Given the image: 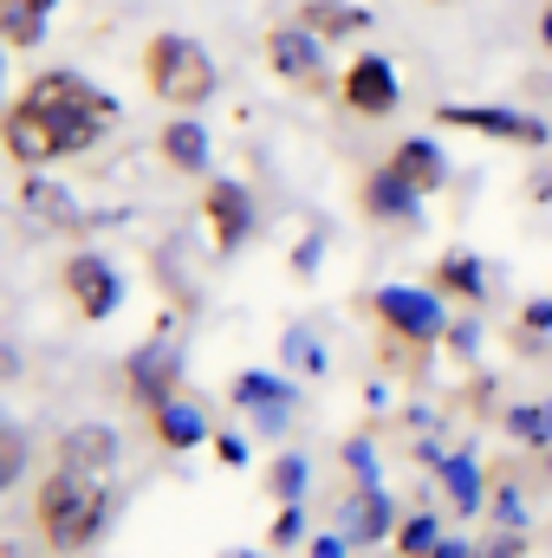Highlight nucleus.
I'll use <instances>...</instances> for the list:
<instances>
[{
  "mask_svg": "<svg viewBox=\"0 0 552 558\" xmlns=\"http://www.w3.org/2000/svg\"><path fill=\"white\" fill-rule=\"evenodd\" d=\"M261 59H267V72H274V85H286V92H325V85H332V78H325V39H312L299 20L267 26Z\"/></svg>",
  "mask_w": 552,
  "mask_h": 558,
  "instance_id": "obj_7",
  "label": "nucleus"
},
{
  "mask_svg": "<svg viewBox=\"0 0 552 558\" xmlns=\"http://www.w3.org/2000/svg\"><path fill=\"white\" fill-rule=\"evenodd\" d=\"M435 468H442V487H448V507H455L461 520L488 507V494H481L488 481H481V468H475V454H442Z\"/></svg>",
  "mask_w": 552,
  "mask_h": 558,
  "instance_id": "obj_22",
  "label": "nucleus"
},
{
  "mask_svg": "<svg viewBox=\"0 0 552 558\" xmlns=\"http://www.w3.org/2000/svg\"><path fill=\"white\" fill-rule=\"evenodd\" d=\"M540 46H547V52H552V0H547V7H540Z\"/></svg>",
  "mask_w": 552,
  "mask_h": 558,
  "instance_id": "obj_33",
  "label": "nucleus"
},
{
  "mask_svg": "<svg viewBox=\"0 0 552 558\" xmlns=\"http://www.w3.org/2000/svg\"><path fill=\"white\" fill-rule=\"evenodd\" d=\"M358 202H364V215H371V221H384V228H391V221H397L404 234H416V228H422V195H410V189H404V182H397L384 162L364 175Z\"/></svg>",
  "mask_w": 552,
  "mask_h": 558,
  "instance_id": "obj_13",
  "label": "nucleus"
},
{
  "mask_svg": "<svg viewBox=\"0 0 552 558\" xmlns=\"http://www.w3.org/2000/svg\"><path fill=\"white\" fill-rule=\"evenodd\" d=\"M0 558H26V553H20V546H13V539H0Z\"/></svg>",
  "mask_w": 552,
  "mask_h": 558,
  "instance_id": "obj_35",
  "label": "nucleus"
},
{
  "mask_svg": "<svg viewBox=\"0 0 552 558\" xmlns=\"http://www.w3.org/2000/svg\"><path fill=\"white\" fill-rule=\"evenodd\" d=\"M435 7H455V0H435Z\"/></svg>",
  "mask_w": 552,
  "mask_h": 558,
  "instance_id": "obj_38",
  "label": "nucleus"
},
{
  "mask_svg": "<svg viewBox=\"0 0 552 558\" xmlns=\"http://www.w3.org/2000/svg\"><path fill=\"white\" fill-rule=\"evenodd\" d=\"M20 208H26V215H39L52 234H79V221H85V215H79V202H72L59 182H46L39 169H26V175H20Z\"/></svg>",
  "mask_w": 552,
  "mask_h": 558,
  "instance_id": "obj_18",
  "label": "nucleus"
},
{
  "mask_svg": "<svg viewBox=\"0 0 552 558\" xmlns=\"http://www.w3.org/2000/svg\"><path fill=\"white\" fill-rule=\"evenodd\" d=\"M547 474H552V448H547Z\"/></svg>",
  "mask_w": 552,
  "mask_h": 558,
  "instance_id": "obj_37",
  "label": "nucleus"
},
{
  "mask_svg": "<svg viewBox=\"0 0 552 558\" xmlns=\"http://www.w3.org/2000/svg\"><path fill=\"white\" fill-rule=\"evenodd\" d=\"M156 156H163V169H169V175L202 182V175H208V162H215V149H208V124H202V118H176V111H169V124L156 131Z\"/></svg>",
  "mask_w": 552,
  "mask_h": 558,
  "instance_id": "obj_12",
  "label": "nucleus"
},
{
  "mask_svg": "<svg viewBox=\"0 0 552 558\" xmlns=\"http://www.w3.org/2000/svg\"><path fill=\"white\" fill-rule=\"evenodd\" d=\"M429 558H475V539H448V533H442V539H435V553Z\"/></svg>",
  "mask_w": 552,
  "mask_h": 558,
  "instance_id": "obj_31",
  "label": "nucleus"
},
{
  "mask_svg": "<svg viewBox=\"0 0 552 558\" xmlns=\"http://www.w3.org/2000/svg\"><path fill=\"white\" fill-rule=\"evenodd\" d=\"M59 286H65V299H72V312H79L85 325H105V318H118V305H124V274H118L105 254H72V260L59 267Z\"/></svg>",
  "mask_w": 552,
  "mask_h": 558,
  "instance_id": "obj_8",
  "label": "nucleus"
},
{
  "mask_svg": "<svg viewBox=\"0 0 552 558\" xmlns=\"http://www.w3.org/2000/svg\"><path fill=\"white\" fill-rule=\"evenodd\" d=\"M305 553L312 558H351V539L345 533H319V539H305Z\"/></svg>",
  "mask_w": 552,
  "mask_h": 558,
  "instance_id": "obj_30",
  "label": "nucleus"
},
{
  "mask_svg": "<svg viewBox=\"0 0 552 558\" xmlns=\"http://www.w3.org/2000/svg\"><path fill=\"white\" fill-rule=\"evenodd\" d=\"M501 428H507L520 448H540V454L552 448V410H547V403H520V410H507Z\"/></svg>",
  "mask_w": 552,
  "mask_h": 558,
  "instance_id": "obj_23",
  "label": "nucleus"
},
{
  "mask_svg": "<svg viewBox=\"0 0 552 558\" xmlns=\"http://www.w3.org/2000/svg\"><path fill=\"white\" fill-rule=\"evenodd\" d=\"M118 131V98L85 78V72H33L7 105H0V149L7 162L26 169H52V162H79Z\"/></svg>",
  "mask_w": 552,
  "mask_h": 558,
  "instance_id": "obj_1",
  "label": "nucleus"
},
{
  "mask_svg": "<svg viewBox=\"0 0 552 558\" xmlns=\"http://www.w3.org/2000/svg\"><path fill=\"white\" fill-rule=\"evenodd\" d=\"M208 448H215V461H221V468H241V461H248V441H241L235 428H228V435H208Z\"/></svg>",
  "mask_w": 552,
  "mask_h": 558,
  "instance_id": "obj_29",
  "label": "nucleus"
},
{
  "mask_svg": "<svg viewBox=\"0 0 552 558\" xmlns=\"http://www.w3.org/2000/svg\"><path fill=\"white\" fill-rule=\"evenodd\" d=\"M384 169L410 189V195H442L448 189V156H442V143L435 137H397L391 143V156H384Z\"/></svg>",
  "mask_w": 552,
  "mask_h": 558,
  "instance_id": "obj_11",
  "label": "nucleus"
},
{
  "mask_svg": "<svg viewBox=\"0 0 552 558\" xmlns=\"http://www.w3.org/2000/svg\"><path fill=\"white\" fill-rule=\"evenodd\" d=\"M137 72H143V92L176 118H202L215 105V92H221V65L189 33H149L137 52Z\"/></svg>",
  "mask_w": 552,
  "mask_h": 558,
  "instance_id": "obj_3",
  "label": "nucleus"
},
{
  "mask_svg": "<svg viewBox=\"0 0 552 558\" xmlns=\"http://www.w3.org/2000/svg\"><path fill=\"white\" fill-rule=\"evenodd\" d=\"M475 558H481V553H475Z\"/></svg>",
  "mask_w": 552,
  "mask_h": 558,
  "instance_id": "obj_39",
  "label": "nucleus"
},
{
  "mask_svg": "<svg viewBox=\"0 0 552 558\" xmlns=\"http://www.w3.org/2000/svg\"><path fill=\"white\" fill-rule=\"evenodd\" d=\"M319 247H325V241H319V234H312V241H305V247H299V260H292V267H299V274H312V267H319Z\"/></svg>",
  "mask_w": 552,
  "mask_h": 558,
  "instance_id": "obj_32",
  "label": "nucleus"
},
{
  "mask_svg": "<svg viewBox=\"0 0 552 558\" xmlns=\"http://www.w3.org/2000/svg\"><path fill=\"white\" fill-rule=\"evenodd\" d=\"M52 468H85V474H111L118 468V435L105 422H72L59 435V461Z\"/></svg>",
  "mask_w": 552,
  "mask_h": 558,
  "instance_id": "obj_16",
  "label": "nucleus"
},
{
  "mask_svg": "<svg viewBox=\"0 0 552 558\" xmlns=\"http://www.w3.org/2000/svg\"><path fill=\"white\" fill-rule=\"evenodd\" d=\"M20 474H26V435H20V422L0 416V494L20 487Z\"/></svg>",
  "mask_w": 552,
  "mask_h": 558,
  "instance_id": "obj_26",
  "label": "nucleus"
},
{
  "mask_svg": "<svg viewBox=\"0 0 552 558\" xmlns=\"http://www.w3.org/2000/svg\"><path fill=\"white\" fill-rule=\"evenodd\" d=\"M202 228H208V241H215L221 260L241 254V247L254 241V195H248L241 182H228V175L202 182Z\"/></svg>",
  "mask_w": 552,
  "mask_h": 558,
  "instance_id": "obj_10",
  "label": "nucleus"
},
{
  "mask_svg": "<svg viewBox=\"0 0 552 558\" xmlns=\"http://www.w3.org/2000/svg\"><path fill=\"white\" fill-rule=\"evenodd\" d=\"M364 312L377 318L384 344H410V351H435L442 331H448V312L429 286H377L364 299Z\"/></svg>",
  "mask_w": 552,
  "mask_h": 558,
  "instance_id": "obj_4",
  "label": "nucleus"
},
{
  "mask_svg": "<svg viewBox=\"0 0 552 558\" xmlns=\"http://www.w3.org/2000/svg\"><path fill=\"white\" fill-rule=\"evenodd\" d=\"M124 390H131V403L137 410H156V403H169V397H182V351L156 331V338H143L137 351L124 357Z\"/></svg>",
  "mask_w": 552,
  "mask_h": 558,
  "instance_id": "obj_9",
  "label": "nucleus"
},
{
  "mask_svg": "<svg viewBox=\"0 0 552 558\" xmlns=\"http://www.w3.org/2000/svg\"><path fill=\"white\" fill-rule=\"evenodd\" d=\"M267 546H274V553H292V546H305V507H299V500L274 513V526H267Z\"/></svg>",
  "mask_w": 552,
  "mask_h": 558,
  "instance_id": "obj_28",
  "label": "nucleus"
},
{
  "mask_svg": "<svg viewBox=\"0 0 552 558\" xmlns=\"http://www.w3.org/2000/svg\"><path fill=\"white\" fill-rule=\"evenodd\" d=\"M435 539H442V520H435V513H410V520L391 533V553L397 558H429Z\"/></svg>",
  "mask_w": 552,
  "mask_h": 558,
  "instance_id": "obj_24",
  "label": "nucleus"
},
{
  "mask_svg": "<svg viewBox=\"0 0 552 558\" xmlns=\"http://www.w3.org/2000/svg\"><path fill=\"white\" fill-rule=\"evenodd\" d=\"M149 416V435H156V448H169V454H189V448H202L215 428L208 416L189 403V397H169V403H156V410H143Z\"/></svg>",
  "mask_w": 552,
  "mask_h": 558,
  "instance_id": "obj_15",
  "label": "nucleus"
},
{
  "mask_svg": "<svg viewBox=\"0 0 552 558\" xmlns=\"http://www.w3.org/2000/svg\"><path fill=\"white\" fill-rule=\"evenodd\" d=\"M540 338H552V299H527L520 305V325H514V344L520 351H540Z\"/></svg>",
  "mask_w": 552,
  "mask_h": 558,
  "instance_id": "obj_27",
  "label": "nucleus"
},
{
  "mask_svg": "<svg viewBox=\"0 0 552 558\" xmlns=\"http://www.w3.org/2000/svg\"><path fill=\"white\" fill-rule=\"evenodd\" d=\"M397 105H404V78H397L391 52H358L338 72V111H351L364 124H384V118H397Z\"/></svg>",
  "mask_w": 552,
  "mask_h": 558,
  "instance_id": "obj_6",
  "label": "nucleus"
},
{
  "mask_svg": "<svg viewBox=\"0 0 552 558\" xmlns=\"http://www.w3.org/2000/svg\"><path fill=\"white\" fill-rule=\"evenodd\" d=\"M351 546H377V539H391L397 526H391V494L384 487H358L351 494V507H345V526H338Z\"/></svg>",
  "mask_w": 552,
  "mask_h": 558,
  "instance_id": "obj_20",
  "label": "nucleus"
},
{
  "mask_svg": "<svg viewBox=\"0 0 552 558\" xmlns=\"http://www.w3.org/2000/svg\"><path fill=\"white\" fill-rule=\"evenodd\" d=\"M228 397H235V410H254L261 422H279L292 410V384H279L267 371H241V377L228 384Z\"/></svg>",
  "mask_w": 552,
  "mask_h": 558,
  "instance_id": "obj_21",
  "label": "nucleus"
},
{
  "mask_svg": "<svg viewBox=\"0 0 552 558\" xmlns=\"http://www.w3.org/2000/svg\"><path fill=\"white\" fill-rule=\"evenodd\" d=\"M292 20H299L312 39H325V46H332V39H358V33H371V26H377V20H371V7H358V0H305Z\"/></svg>",
  "mask_w": 552,
  "mask_h": 558,
  "instance_id": "obj_17",
  "label": "nucleus"
},
{
  "mask_svg": "<svg viewBox=\"0 0 552 558\" xmlns=\"http://www.w3.org/2000/svg\"><path fill=\"white\" fill-rule=\"evenodd\" d=\"M118 520V487L111 474H85V468H52L33 487V526L46 539V553L79 558L92 553Z\"/></svg>",
  "mask_w": 552,
  "mask_h": 558,
  "instance_id": "obj_2",
  "label": "nucleus"
},
{
  "mask_svg": "<svg viewBox=\"0 0 552 558\" xmlns=\"http://www.w3.org/2000/svg\"><path fill=\"white\" fill-rule=\"evenodd\" d=\"M305 454H274V468H267V494H274L279 507H292V500H305Z\"/></svg>",
  "mask_w": 552,
  "mask_h": 558,
  "instance_id": "obj_25",
  "label": "nucleus"
},
{
  "mask_svg": "<svg viewBox=\"0 0 552 558\" xmlns=\"http://www.w3.org/2000/svg\"><path fill=\"white\" fill-rule=\"evenodd\" d=\"M0 105H7V46H0Z\"/></svg>",
  "mask_w": 552,
  "mask_h": 558,
  "instance_id": "obj_34",
  "label": "nucleus"
},
{
  "mask_svg": "<svg viewBox=\"0 0 552 558\" xmlns=\"http://www.w3.org/2000/svg\"><path fill=\"white\" fill-rule=\"evenodd\" d=\"M221 558H261V553H221Z\"/></svg>",
  "mask_w": 552,
  "mask_h": 558,
  "instance_id": "obj_36",
  "label": "nucleus"
},
{
  "mask_svg": "<svg viewBox=\"0 0 552 558\" xmlns=\"http://www.w3.org/2000/svg\"><path fill=\"white\" fill-rule=\"evenodd\" d=\"M429 292L435 299H455V305H488V267H481V254H468V247H448L435 267H429Z\"/></svg>",
  "mask_w": 552,
  "mask_h": 558,
  "instance_id": "obj_14",
  "label": "nucleus"
},
{
  "mask_svg": "<svg viewBox=\"0 0 552 558\" xmlns=\"http://www.w3.org/2000/svg\"><path fill=\"white\" fill-rule=\"evenodd\" d=\"M52 13H59V0H0V46H7V52L46 46Z\"/></svg>",
  "mask_w": 552,
  "mask_h": 558,
  "instance_id": "obj_19",
  "label": "nucleus"
},
{
  "mask_svg": "<svg viewBox=\"0 0 552 558\" xmlns=\"http://www.w3.org/2000/svg\"><path fill=\"white\" fill-rule=\"evenodd\" d=\"M435 124L442 131H468V137H494L507 149H547L552 124L533 111H514V105H435Z\"/></svg>",
  "mask_w": 552,
  "mask_h": 558,
  "instance_id": "obj_5",
  "label": "nucleus"
}]
</instances>
